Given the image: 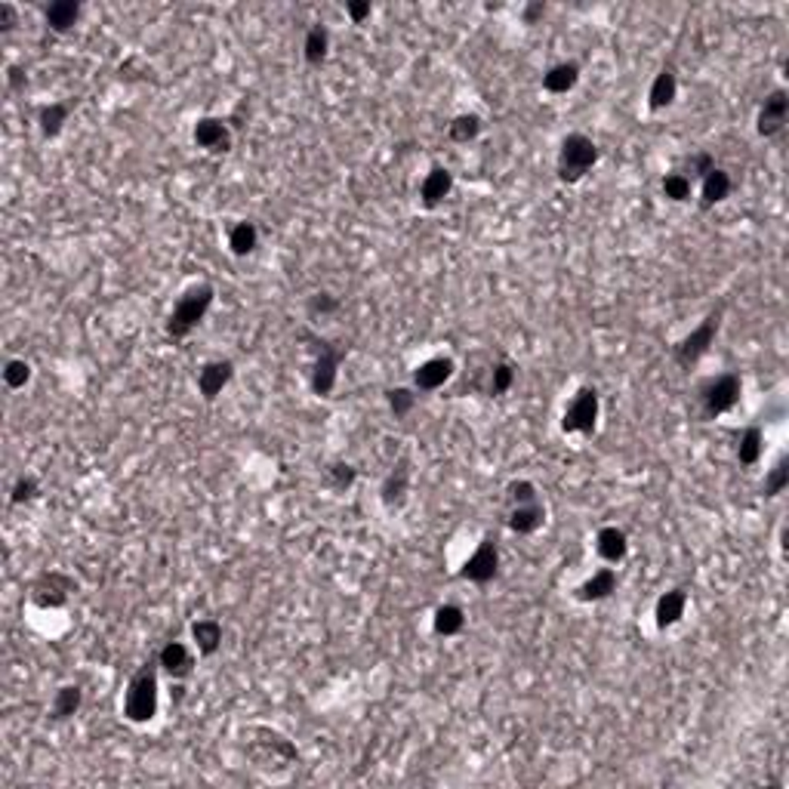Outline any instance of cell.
Returning a JSON list of instances; mask_svg holds the SVG:
<instances>
[{"instance_id":"cell-17","label":"cell","mask_w":789,"mask_h":789,"mask_svg":"<svg viewBox=\"0 0 789 789\" xmlns=\"http://www.w3.org/2000/svg\"><path fill=\"white\" fill-rule=\"evenodd\" d=\"M617 586H620L617 571L614 568H601V571H595L592 577H586L583 583L573 589V599L583 601V604H595V601L611 599V595L617 592Z\"/></svg>"},{"instance_id":"cell-19","label":"cell","mask_w":789,"mask_h":789,"mask_svg":"<svg viewBox=\"0 0 789 789\" xmlns=\"http://www.w3.org/2000/svg\"><path fill=\"white\" fill-rule=\"evenodd\" d=\"M505 524H509V531L518 534V537L537 534L540 527L546 524V505H543L540 500L524 503V505H512L509 515H505Z\"/></svg>"},{"instance_id":"cell-10","label":"cell","mask_w":789,"mask_h":789,"mask_svg":"<svg viewBox=\"0 0 789 789\" xmlns=\"http://www.w3.org/2000/svg\"><path fill=\"white\" fill-rule=\"evenodd\" d=\"M78 589V583H74L68 573L63 571H50V573H41V577L34 580L32 586V601L37 604V608L43 611H53V608H63V604L72 599V592Z\"/></svg>"},{"instance_id":"cell-24","label":"cell","mask_w":789,"mask_h":789,"mask_svg":"<svg viewBox=\"0 0 789 789\" xmlns=\"http://www.w3.org/2000/svg\"><path fill=\"white\" fill-rule=\"evenodd\" d=\"M222 623L213 617H201L191 623V641H195V650L201 657H213L222 648Z\"/></svg>"},{"instance_id":"cell-2","label":"cell","mask_w":789,"mask_h":789,"mask_svg":"<svg viewBox=\"0 0 789 789\" xmlns=\"http://www.w3.org/2000/svg\"><path fill=\"white\" fill-rule=\"evenodd\" d=\"M160 707V685H158V669L151 663L140 666L130 676L127 691H124V718L133 725H145L158 716Z\"/></svg>"},{"instance_id":"cell-42","label":"cell","mask_w":789,"mask_h":789,"mask_svg":"<svg viewBox=\"0 0 789 789\" xmlns=\"http://www.w3.org/2000/svg\"><path fill=\"white\" fill-rule=\"evenodd\" d=\"M37 494H41V485H37L34 475H22V478H19L16 485H13V490H10V503H13V505L32 503Z\"/></svg>"},{"instance_id":"cell-39","label":"cell","mask_w":789,"mask_h":789,"mask_svg":"<svg viewBox=\"0 0 789 789\" xmlns=\"http://www.w3.org/2000/svg\"><path fill=\"white\" fill-rule=\"evenodd\" d=\"M305 312H309V318H331L340 312V296L331 293V290H318V293L309 296V303H305Z\"/></svg>"},{"instance_id":"cell-3","label":"cell","mask_w":789,"mask_h":789,"mask_svg":"<svg viewBox=\"0 0 789 789\" xmlns=\"http://www.w3.org/2000/svg\"><path fill=\"white\" fill-rule=\"evenodd\" d=\"M213 296H216V290H213V284H191L188 290H182V296L176 300L170 318H167V336L170 340H186V336H191L197 331V324L207 318V312H210L213 305Z\"/></svg>"},{"instance_id":"cell-46","label":"cell","mask_w":789,"mask_h":789,"mask_svg":"<svg viewBox=\"0 0 789 789\" xmlns=\"http://www.w3.org/2000/svg\"><path fill=\"white\" fill-rule=\"evenodd\" d=\"M13 25H16V6L0 4V32H10Z\"/></svg>"},{"instance_id":"cell-1","label":"cell","mask_w":789,"mask_h":789,"mask_svg":"<svg viewBox=\"0 0 789 789\" xmlns=\"http://www.w3.org/2000/svg\"><path fill=\"white\" fill-rule=\"evenodd\" d=\"M247 755L253 762V768L265 771V774H278V771H287L296 765V758H300V753H296L293 740L284 737L281 731H274V727H265V725H256V727H247Z\"/></svg>"},{"instance_id":"cell-45","label":"cell","mask_w":789,"mask_h":789,"mask_svg":"<svg viewBox=\"0 0 789 789\" xmlns=\"http://www.w3.org/2000/svg\"><path fill=\"white\" fill-rule=\"evenodd\" d=\"M543 16H546V4L543 0H537V4H527L524 13H521V19L527 22V25H534V22H540Z\"/></svg>"},{"instance_id":"cell-32","label":"cell","mask_w":789,"mask_h":789,"mask_svg":"<svg viewBox=\"0 0 789 789\" xmlns=\"http://www.w3.org/2000/svg\"><path fill=\"white\" fill-rule=\"evenodd\" d=\"M660 188H663L666 201H672V204H685V201H691V197H694V179L688 173H681V170L666 173L660 179Z\"/></svg>"},{"instance_id":"cell-37","label":"cell","mask_w":789,"mask_h":789,"mask_svg":"<svg viewBox=\"0 0 789 789\" xmlns=\"http://www.w3.org/2000/svg\"><path fill=\"white\" fill-rule=\"evenodd\" d=\"M417 389L413 386H395L386 392V401H389V410L395 413V419H404L408 413L417 408Z\"/></svg>"},{"instance_id":"cell-18","label":"cell","mask_w":789,"mask_h":789,"mask_svg":"<svg viewBox=\"0 0 789 789\" xmlns=\"http://www.w3.org/2000/svg\"><path fill=\"white\" fill-rule=\"evenodd\" d=\"M685 611H688V589L676 586V589H669V592H663L654 604L657 630H672L676 623H681Z\"/></svg>"},{"instance_id":"cell-20","label":"cell","mask_w":789,"mask_h":789,"mask_svg":"<svg viewBox=\"0 0 789 789\" xmlns=\"http://www.w3.org/2000/svg\"><path fill=\"white\" fill-rule=\"evenodd\" d=\"M595 553H599L608 564H620L630 555V537H626L623 527L617 524H604L599 534H595Z\"/></svg>"},{"instance_id":"cell-22","label":"cell","mask_w":789,"mask_h":789,"mask_svg":"<svg viewBox=\"0 0 789 789\" xmlns=\"http://www.w3.org/2000/svg\"><path fill=\"white\" fill-rule=\"evenodd\" d=\"M734 191V179L725 167H712V170L700 179V207L703 210H712L716 204H722L731 197Z\"/></svg>"},{"instance_id":"cell-34","label":"cell","mask_w":789,"mask_h":789,"mask_svg":"<svg viewBox=\"0 0 789 789\" xmlns=\"http://www.w3.org/2000/svg\"><path fill=\"white\" fill-rule=\"evenodd\" d=\"M81 703H83L81 685H63L56 691V697H53V718H59V722H63V718L78 716Z\"/></svg>"},{"instance_id":"cell-4","label":"cell","mask_w":789,"mask_h":789,"mask_svg":"<svg viewBox=\"0 0 789 789\" xmlns=\"http://www.w3.org/2000/svg\"><path fill=\"white\" fill-rule=\"evenodd\" d=\"M601 151H599V142L586 133H568L558 145V179L568 182V186H577L583 182L592 167L599 164Z\"/></svg>"},{"instance_id":"cell-40","label":"cell","mask_w":789,"mask_h":789,"mask_svg":"<svg viewBox=\"0 0 789 789\" xmlns=\"http://www.w3.org/2000/svg\"><path fill=\"white\" fill-rule=\"evenodd\" d=\"M537 500H540V490L534 481L518 478V481H509V485H505V503H509V509L512 505H524V503H537Z\"/></svg>"},{"instance_id":"cell-44","label":"cell","mask_w":789,"mask_h":789,"mask_svg":"<svg viewBox=\"0 0 789 789\" xmlns=\"http://www.w3.org/2000/svg\"><path fill=\"white\" fill-rule=\"evenodd\" d=\"M346 13H349V19L355 22V25H361L364 19H370L373 6L367 4V0H355V4H346Z\"/></svg>"},{"instance_id":"cell-11","label":"cell","mask_w":789,"mask_h":789,"mask_svg":"<svg viewBox=\"0 0 789 789\" xmlns=\"http://www.w3.org/2000/svg\"><path fill=\"white\" fill-rule=\"evenodd\" d=\"M786 120H789V93L784 87H777L765 96L762 109H758V118H755V130L762 140H774V136L784 133Z\"/></svg>"},{"instance_id":"cell-23","label":"cell","mask_w":789,"mask_h":789,"mask_svg":"<svg viewBox=\"0 0 789 789\" xmlns=\"http://www.w3.org/2000/svg\"><path fill=\"white\" fill-rule=\"evenodd\" d=\"M678 96V78L672 68H660V72L654 74V81H650L648 87V109L650 111H663L669 109L672 102H676Z\"/></svg>"},{"instance_id":"cell-12","label":"cell","mask_w":789,"mask_h":789,"mask_svg":"<svg viewBox=\"0 0 789 789\" xmlns=\"http://www.w3.org/2000/svg\"><path fill=\"white\" fill-rule=\"evenodd\" d=\"M191 140H195L197 149L210 151V155H226V151H232V130H228L226 120L213 118V114H204V118L195 120Z\"/></svg>"},{"instance_id":"cell-15","label":"cell","mask_w":789,"mask_h":789,"mask_svg":"<svg viewBox=\"0 0 789 789\" xmlns=\"http://www.w3.org/2000/svg\"><path fill=\"white\" fill-rule=\"evenodd\" d=\"M450 191H454V173L447 167L435 164L419 182V204H423V210H438L450 197Z\"/></svg>"},{"instance_id":"cell-48","label":"cell","mask_w":789,"mask_h":789,"mask_svg":"<svg viewBox=\"0 0 789 789\" xmlns=\"http://www.w3.org/2000/svg\"><path fill=\"white\" fill-rule=\"evenodd\" d=\"M10 83H13V87H16V90H19V87H25V78H22L19 68H10Z\"/></svg>"},{"instance_id":"cell-43","label":"cell","mask_w":789,"mask_h":789,"mask_svg":"<svg viewBox=\"0 0 789 789\" xmlns=\"http://www.w3.org/2000/svg\"><path fill=\"white\" fill-rule=\"evenodd\" d=\"M685 164H688V170H681V173H688L691 179H703V176H707L712 167H718L716 158H712L709 151H694V155H688Z\"/></svg>"},{"instance_id":"cell-33","label":"cell","mask_w":789,"mask_h":789,"mask_svg":"<svg viewBox=\"0 0 789 789\" xmlns=\"http://www.w3.org/2000/svg\"><path fill=\"white\" fill-rule=\"evenodd\" d=\"M765 454V435L758 426H749L737 441V463L740 466H755Z\"/></svg>"},{"instance_id":"cell-47","label":"cell","mask_w":789,"mask_h":789,"mask_svg":"<svg viewBox=\"0 0 789 789\" xmlns=\"http://www.w3.org/2000/svg\"><path fill=\"white\" fill-rule=\"evenodd\" d=\"M182 697H186V688H182V681H176V685H173V691H170V703H173V707H179V703H182Z\"/></svg>"},{"instance_id":"cell-36","label":"cell","mask_w":789,"mask_h":789,"mask_svg":"<svg viewBox=\"0 0 789 789\" xmlns=\"http://www.w3.org/2000/svg\"><path fill=\"white\" fill-rule=\"evenodd\" d=\"M324 481L342 494V490H349L358 481V469L351 463H346V459H333V463L324 469Z\"/></svg>"},{"instance_id":"cell-9","label":"cell","mask_w":789,"mask_h":789,"mask_svg":"<svg viewBox=\"0 0 789 789\" xmlns=\"http://www.w3.org/2000/svg\"><path fill=\"white\" fill-rule=\"evenodd\" d=\"M496 573H500V546H496L490 537H485L478 546H475V553L463 562L459 577L469 580V583H475V586H487L496 580Z\"/></svg>"},{"instance_id":"cell-7","label":"cell","mask_w":789,"mask_h":789,"mask_svg":"<svg viewBox=\"0 0 789 789\" xmlns=\"http://www.w3.org/2000/svg\"><path fill=\"white\" fill-rule=\"evenodd\" d=\"M601 417V395L595 386H580L564 408L562 428L568 435H592Z\"/></svg>"},{"instance_id":"cell-14","label":"cell","mask_w":789,"mask_h":789,"mask_svg":"<svg viewBox=\"0 0 789 789\" xmlns=\"http://www.w3.org/2000/svg\"><path fill=\"white\" fill-rule=\"evenodd\" d=\"M235 377V364L228 358H213L207 361L201 370H197V392H201L204 401H216V398L226 392V386Z\"/></svg>"},{"instance_id":"cell-27","label":"cell","mask_w":789,"mask_h":789,"mask_svg":"<svg viewBox=\"0 0 789 789\" xmlns=\"http://www.w3.org/2000/svg\"><path fill=\"white\" fill-rule=\"evenodd\" d=\"M432 630L441 639H454V635L466 630V611L459 604H441L432 614Z\"/></svg>"},{"instance_id":"cell-13","label":"cell","mask_w":789,"mask_h":789,"mask_svg":"<svg viewBox=\"0 0 789 789\" xmlns=\"http://www.w3.org/2000/svg\"><path fill=\"white\" fill-rule=\"evenodd\" d=\"M454 370H457L454 358L447 355L426 358L423 364L413 367V389H417V392H438V389H444L450 382Z\"/></svg>"},{"instance_id":"cell-26","label":"cell","mask_w":789,"mask_h":789,"mask_svg":"<svg viewBox=\"0 0 789 789\" xmlns=\"http://www.w3.org/2000/svg\"><path fill=\"white\" fill-rule=\"evenodd\" d=\"M43 16H47L50 32L68 34L81 19V4H78V0H56V4L47 6V13H43Z\"/></svg>"},{"instance_id":"cell-8","label":"cell","mask_w":789,"mask_h":789,"mask_svg":"<svg viewBox=\"0 0 789 789\" xmlns=\"http://www.w3.org/2000/svg\"><path fill=\"white\" fill-rule=\"evenodd\" d=\"M718 331H722V309H712L691 333L681 336L676 346H672V358H676L681 367H694L709 351L712 342H716Z\"/></svg>"},{"instance_id":"cell-29","label":"cell","mask_w":789,"mask_h":789,"mask_svg":"<svg viewBox=\"0 0 789 789\" xmlns=\"http://www.w3.org/2000/svg\"><path fill=\"white\" fill-rule=\"evenodd\" d=\"M259 247V228L256 222L250 219H241L235 222L232 228H228V250L235 253V256H250L253 250Z\"/></svg>"},{"instance_id":"cell-35","label":"cell","mask_w":789,"mask_h":789,"mask_svg":"<svg viewBox=\"0 0 789 789\" xmlns=\"http://www.w3.org/2000/svg\"><path fill=\"white\" fill-rule=\"evenodd\" d=\"M515 380H518L515 367H512L509 361H496L487 370V395H505L512 386H515Z\"/></svg>"},{"instance_id":"cell-28","label":"cell","mask_w":789,"mask_h":789,"mask_svg":"<svg viewBox=\"0 0 789 789\" xmlns=\"http://www.w3.org/2000/svg\"><path fill=\"white\" fill-rule=\"evenodd\" d=\"M327 53H331V34H327L324 25H312L303 37V56L312 68L327 63Z\"/></svg>"},{"instance_id":"cell-5","label":"cell","mask_w":789,"mask_h":789,"mask_svg":"<svg viewBox=\"0 0 789 789\" xmlns=\"http://www.w3.org/2000/svg\"><path fill=\"white\" fill-rule=\"evenodd\" d=\"M300 342L312 349V392L318 398H331L336 389V380H340V364H342V349L333 346L331 340L312 333V331H300Z\"/></svg>"},{"instance_id":"cell-41","label":"cell","mask_w":789,"mask_h":789,"mask_svg":"<svg viewBox=\"0 0 789 789\" xmlns=\"http://www.w3.org/2000/svg\"><path fill=\"white\" fill-rule=\"evenodd\" d=\"M4 382L10 389H25L32 382V364L25 358H10L4 367Z\"/></svg>"},{"instance_id":"cell-31","label":"cell","mask_w":789,"mask_h":789,"mask_svg":"<svg viewBox=\"0 0 789 789\" xmlns=\"http://www.w3.org/2000/svg\"><path fill=\"white\" fill-rule=\"evenodd\" d=\"M481 127H485V124H481L478 114L463 111L447 124V136H450V142H457V145H469V142H475L481 136Z\"/></svg>"},{"instance_id":"cell-21","label":"cell","mask_w":789,"mask_h":789,"mask_svg":"<svg viewBox=\"0 0 789 789\" xmlns=\"http://www.w3.org/2000/svg\"><path fill=\"white\" fill-rule=\"evenodd\" d=\"M410 494V466L404 463H395L392 472L382 478V487H380V500L389 505V509H401L404 500Z\"/></svg>"},{"instance_id":"cell-30","label":"cell","mask_w":789,"mask_h":789,"mask_svg":"<svg viewBox=\"0 0 789 789\" xmlns=\"http://www.w3.org/2000/svg\"><path fill=\"white\" fill-rule=\"evenodd\" d=\"M68 118H72V105L50 102L37 111V127H41V133L47 136V140H56V136L63 133V127L68 124Z\"/></svg>"},{"instance_id":"cell-25","label":"cell","mask_w":789,"mask_h":789,"mask_svg":"<svg viewBox=\"0 0 789 789\" xmlns=\"http://www.w3.org/2000/svg\"><path fill=\"white\" fill-rule=\"evenodd\" d=\"M577 83H580V65L577 63H555V65L546 68V74H543V90L553 96L571 93Z\"/></svg>"},{"instance_id":"cell-38","label":"cell","mask_w":789,"mask_h":789,"mask_svg":"<svg viewBox=\"0 0 789 789\" xmlns=\"http://www.w3.org/2000/svg\"><path fill=\"white\" fill-rule=\"evenodd\" d=\"M789 485V459L786 454L777 459V463L771 466L768 475H765V500H774V496H780Z\"/></svg>"},{"instance_id":"cell-16","label":"cell","mask_w":789,"mask_h":789,"mask_svg":"<svg viewBox=\"0 0 789 789\" xmlns=\"http://www.w3.org/2000/svg\"><path fill=\"white\" fill-rule=\"evenodd\" d=\"M158 666L164 676H170L173 681H186L191 672H195V654L186 641H167L164 648L158 650Z\"/></svg>"},{"instance_id":"cell-6","label":"cell","mask_w":789,"mask_h":789,"mask_svg":"<svg viewBox=\"0 0 789 789\" xmlns=\"http://www.w3.org/2000/svg\"><path fill=\"white\" fill-rule=\"evenodd\" d=\"M743 395V380L737 373H718V377H709L700 382L697 389V401H700V410L707 419H718L725 413H731L740 404Z\"/></svg>"}]
</instances>
